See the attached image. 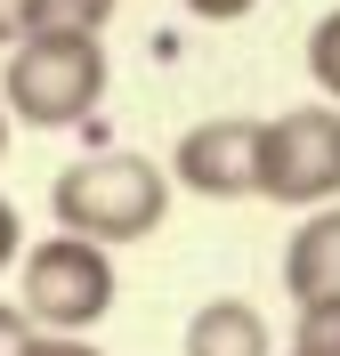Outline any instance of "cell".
<instances>
[{"label": "cell", "mask_w": 340, "mask_h": 356, "mask_svg": "<svg viewBox=\"0 0 340 356\" xmlns=\"http://www.w3.org/2000/svg\"><path fill=\"white\" fill-rule=\"evenodd\" d=\"M251 170H259V122L251 113H211L170 154V186H186V195H203V202L251 195Z\"/></svg>", "instance_id": "cell-5"}, {"label": "cell", "mask_w": 340, "mask_h": 356, "mask_svg": "<svg viewBox=\"0 0 340 356\" xmlns=\"http://www.w3.org/2000/svg\"><path fill=\"white\" fill-rule=\"evenodd\" d=\"M106 41L97 33H24L8 49V73H0V106L24 130H73L106 106Z\"/></svg>", "instance_id": "cell-2"}, {"label": "cell", "mask_w": 340, "mask_h": 356, "mask_svg": "<svg viewBox=\"0 0 340 356\" xmlns=\"http://www.w3.org/2000/svg\"><path fill=\"white\" fill-rule=\"evenodd\" d=\"M259 0H186V17H203V24H235V17H251Z\"/></svg>", "instance_id": "cell-14"}, {"label": "cell", "mask_w": 340, "mask_h": 356, "mask_svg": "<svg viewBox=\"0 0 340 356\" xmlns=\"http://www.w3.org/2000/svg\"><path fill=\"white\" fill-rule=\"evenodd\" d=\"M33 33V0H0V49H17Z\"/></svg>", "instance_id": "cell-13"}, {"label": "cell", "mask_w": 340, "mask_h": 356, "mask_svg": "<svg viewBox=\"0 0 340 356\" xmlns=\"http://www.w3.org/2000/svg\"><path fill=\"white\" fill-rule=\"evenodd\" d=\"M186 356H275V332L251 300L219 291V300H203L186 316Z\"/></svg>", "instance_id": "cell-7"}, {"label": "cell", "mask_w": 340, "mask_h": 356, "mask_svg": "<svg viewBox=\"0 0 340 356\" xmlns=\"http://www.w3.org/2000/svg\"><path fill=\"white\" fill-rule=\"evenodd\" d=\"M33 340H41V324L24 316V300H0V356H33Z\"/></svg>", "instance_id": "cell-11"}, {"label": "cell", "mask_w": 340, "mask_h": 356, "mask_svg": "<svg viewBox=\"0 0 340 356\" xmlns=\"http://www.w3.org/2000/svg\"><path fill=\"white\" fill-rule=\"evenodd\" d=\"M24 259V219H17V202L0 195V267H17Z\"/></svg>", "instance_id": "cell-12"}, {"label": "cell", "mask_w": 340, "mask_h": 356, "mask_svg": "<svg viewBox=\"0 0 340 356\" xmlns=\"http://www.w3.org/2000/svg\"><path fill=\"white\" fill-rule=\"evenodd\" d=\"M284 291H292V308L340 300V202L300 211L292 243H284Z\"/></svg>", "instance_id": "cell-6"}, {"label": "cell", "mask_w": 340, "mask_h": 356, "mask_svg": "<svg viewBox=\"0 0 340 356\" xmlns=\"http://www.w3.org/2000/svg\"><path fill=\"white\" fill-rule=\"evenodd\" d=\"M49 211H57L65 235H90L106 251L146 243L170 219V170L146 162V154H90V162H73V170H57Z\"/></svg>", "instance_id": "cell-1"}, {"label": "cell", "mask_w": 340, "mask_h": 356, "mask_svg": "<svg viewBox=\"0 0 340 356\" xmlns=\"http://www.w3.org/2000/svg\"><path fill=\"white\" fill-rule=\"evenodd\" d=\"M33 356H97V348H90L81 332H41V340H33Z\"/></svg>", "instance_id": "cell-15"}, {"label": "cell", "mask_w": 340, "mask_h": 356, "mask_svg": "<svg viewBox=\"0 0 340 356\" xmlns=\"http://www.w3.org/2000/svg\"><path fill=\"white\" fill-rule=\"evenodd\" d=\"M308 73H316V89L340 106V8H324L308 24Z\"/></svg>", "instance_id": "cell-9"}, {"label": "cell", "mask_w": 340, "mask_h": 356, "mask_svg": "<svg viewBox=\"0 0 340 356\" xmlns=\"http://www.w3.org/2000/svg\"><path fill=\"white\" fill-rule=\"evenodd\" d=\"M251 195L284 202V211H316L340 202V106H292L259 122V170Z\"/></svg>", "instance_id": "cell-3"}, {"label": "cell", "mask_w": 340, "mask_h": 356, "mask_svg": "<svg viewBox=\"0 0 340 356\" xmlns=\"http://www.w3.org/2000/svg\"><path fill=\"white\" fill-rule=\"evenodd\" d=\"M8 130H17V122H8V106H0V162H8Z\"/></svg>", "instance_id": "cell-16"}, {"label": "cell", "mask_w": 340, "mask_h": 356, "mask_svg": "<svg viewBox=\"0 0 340 356\" xmlns=\"http://www.w3.org/2000/svg\"><path fill=\"white\" fill-rule=\"evenodd\" d=\"M24 316L41 332H90L113 316V251L90 235H41L24 251Z\"/></svg>", "instance_id": "cell-4"}, {"label": "cell", "mask_w": 340, "mask_h": 356, "mask_svg": "<svg viewBox=\"0 0 340 356\" xmlns=\"http://www.w3.org/2000/svg\"><path fill=\"white\" fill-rule=\"evenodd\" d=\"M292 356H340V300L300 308V324H292Z\"/></svg>", "instance_id": "cell-10"}, {"label": "cell", "mask_w": 340, "mask_h": 356, "mask_svg": "<svg viewBox=\"0 0 340 356\" xmlns=\"http://www.w3.org/2000/svg\"><path fill=\"white\" fill-rule=\"evenodd\" d=\"M122 0H33V33H106Z\"/></svg>", "instance_id": "cell-8"}]
</instances>
